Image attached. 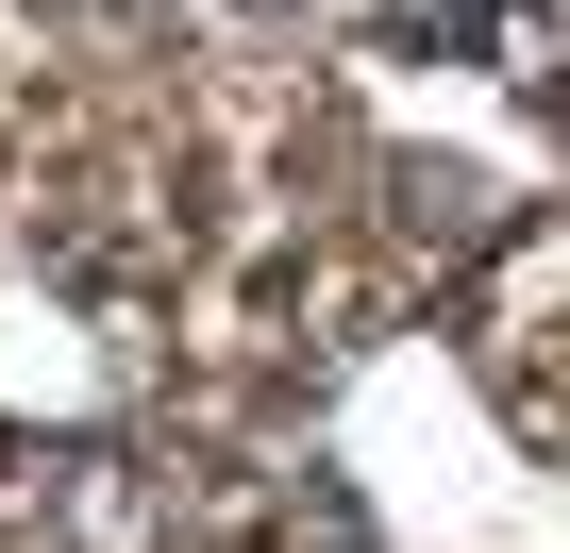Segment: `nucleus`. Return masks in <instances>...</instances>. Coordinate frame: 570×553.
Instances as JSON below:
<instances>
[{"mask_svg": "<svg viewBox=\"0 0 570 553\" xmlns=\"http://www.w3.org/2000/svg\"><path fill=\"white\" fill-rule=\"evenodd\" d=\"M218 18H336V0H218Z\"/></svg>", "mask_w": 570, "mask_h": 553, "instance_id": "obj_1", "label": "nucleus"}]
</instances>
